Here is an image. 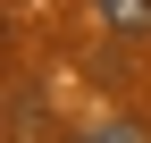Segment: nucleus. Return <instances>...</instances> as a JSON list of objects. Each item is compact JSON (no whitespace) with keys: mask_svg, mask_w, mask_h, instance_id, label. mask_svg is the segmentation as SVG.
I'll use <instances>...</instances> for the list:
<instances>
[{"mask_svg":"<svg viewBox=\"0 0 151 143\" xmlns=\"http://www.w3.org/2000/svg\"><path fill=\"white\" fill-rule=\"evenodd\" d=\"M92 17H101L109 34H126V42H134V34H151V0H84Z\"/></svg>","mask_w":151,"mask_h":143,"instance_id":"1","label":"nucleus"},{"mask_svg":"<svg viewBox=\"0 0 151 143\" xmlns=\"http://www.w3.org/2000/svg\"><path fill=\"white\" fill-rule=\"evenodd\" d=\"M76 143H151V135L134 126V118H101V126H84Z\"/></svg>","mask_w":151,"mask_h":143,"instance_id":"2","label":"nucleus"}]
</instances>
